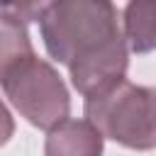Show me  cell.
Listing matches in <instances>:
<instances>
[{
	"instance_id": "cell-3",
	"label": "cell",
	"mask_w": 156,
	"mask_h": 156,
	"mask_svg": "<svg viewBox=\"0 0 156 156\" xmlns=\"http://www.w3.org/2000/svg\"><path fill=\"white\" fill-rule=\"evenodd\" d=\"M12 107L34 127L51 129L68 117L71 95L58 71L34 54L20 61L0 80Z\"/></svg>"
},
{
	"instance_id": "cell-5",
	"label": "cell",
	"mask_w": 156,
	"mask_h": 156,
	"mask_svg": "<svg viewBox=\"0 0 156 156\" xmlns=\"http://www.w3.org/2000/svg\"><path fill=\"white\" fill-rule=\"evenodd\" d=\"M102 134L88 119H61L44 141V156H102Z\"/></svg>"
},
{
	"instance_id": "cell-8",
	"label": "cell",
	"mask_w": 156,
	"mask_h": 156,
	"mask_svg": "<svg viewBox=\"0 0 156 156\" xmlns=\"http://www.w3.org/2000/svg\"><path fill=\"white\" fill-rule=\"evenodd\" d=\"M51 0H0V15H7L22 24L39 22Z\"/></svg>"
},
{
	"instance_id": "cell-7",
	"label": "cell",
	"mask_w": 156,
	"mask_h": 156,
	"mask_svg": "<svg viewBox=\"0 0 156 156\" xmlns=\"http://www.w3.org/2000/svg\"><path fill=\"white\" fill-rule=\"evenodd\" d=\"M32 54L34 49L27 27L7 15H0V80Z\"/></svg>"
},
{
	"instance_id": "cell-6",
	"label": "cell",
	"mask_w": 156,
	"mask_h": 156,
	"mask_svg": "<svg viewBox=\"0 0 156 156\" xmlns=\"http://www.w3.org/2000/svg\"><path fill=\"white\" fill-rule=\"evenodd\" d=\"M124 41L134 54L156 51V0H127L124 7Z\"/></svg>"
},
{
	"instance_id": "cell-1",
	"label": "cell",
	"mask_w": 156,
	"mask_h": 156,
	"mask_svg": "<svg viewBox=\"0 0 156 156\" xmlns=\"http://www.w3.org/2000/svg\"><path fill=\"white\" fill-rule=\"evenodd\" d=\"M39 29L46 54L63 66L122 37L112 0H51Z\"/></svg>"
},
{
	"instance_id": "cell-4",
	"label": "cell",
	"mask_w": 156,
	"mask_h": 156,
	"mask_svg": "<svg viewBox=\"0 0 156 156\" xmlns=\"http://www.w3.org/2000/svg\"><path fill=\"white\" fill-rule=\"evenodd\" d=\"M129 66V49L124 37H117L115 41L105 44L102 49L73 61L68 66L71 71V83L73 88L88 98L93 93H100L105 88H110L112 83L122 80Z\"/></svg>"
},
{
	"instance_id": "cell-2",
	"label": "cell",
	"mask_w": 156,
	"mask_h": 156,
	"mask_svg": "<svg viewBox=\"0 0 156 156\" xmlns=\"http://www.w3.org/2000/svg\"><path fill=\"white\" fill-rule=\"evenodd\" d=\"M85 119L105 139L127 149L149 151L156 146V88L122 78L85 98Z\"/></svg>"
},
{
	"instance_id": "cell-9",
	"label": "cell",
	"mask_w": 156,
	"mask_h": 156,
	"mask_svg": "<svg viewBox=\"0 0 156 156\" xmlns=\"http://www.w3.org/2000/svg\"><path fill=\"white\" fill-rule=\"evenodd\" d=\"M12 134H15V119H12L10 110L5 107V102L0 100V146H5Z\"/></svg>"
}]
</instances>
